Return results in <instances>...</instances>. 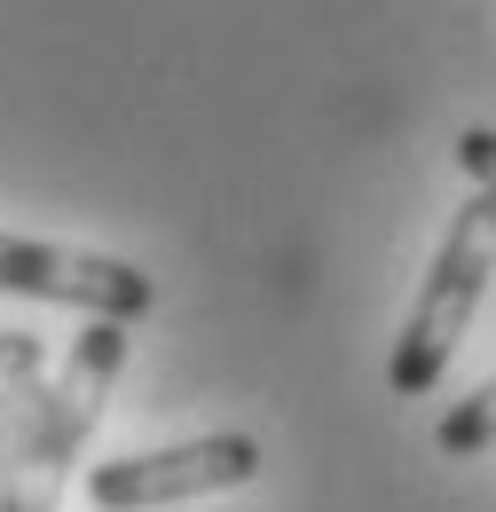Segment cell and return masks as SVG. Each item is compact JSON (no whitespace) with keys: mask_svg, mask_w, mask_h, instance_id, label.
Here are the masks:
<instances>
[{"mask_svg":"<svg viewBox=\"0 0 496 512\" xmlns=\"http://www.w3.org/2000/svg\"><path fill=\"white\" fill-rule=\"evenodd\" d=\"M441 457H481V449H496V379H481L449 418L434 426Z\"/></svg>","mask_w":496,"mask_h":512,"instance_id":"5b68a950","label":"cell"},{"mask_svg":"<svg viewBox=\"0 0 496 512\" xmlns=\"http://www.w3.org/2000/svg\"><path fill=\"white\" fill-rule=\"evenodd\" d=\"M0 292L56 300V308H79V316H103V323H134L158 300V284L134 260L79 253V245H40V237H16V229H0Z\"/></svg>","mask_w":496,"mask_h":512,"instance_id":"277c9868","label":"cell"},{"mask_svg":"<svg viewBox=\"0 0 496 512\" xmlns=\"http://www.w3.org/2000/svg\"><path fill=\"white\" fill-rule=\"evenodd\" d=\"M260 473V442L252 434H205L182 449H142V457H103L87 473L95 512H158V505H189L213 489H245Z\"/></svg>","mask_w":496,"mask_h":512,"instance_id":"3957f363","label":"cell"},{"mask_svg":"<svg viewBox=\"0 0 496 512\" xmlns=\"http://www.w3.org/2000/svg\"><path fill=\"white\" fill-rule=\"evenodd\" d=\"M40 394H48V379H8L0 386V481H8L24 434H32V418H40Z\"/></svg>","mask_w":496,"mask_h":512,"instance_id":"8992f818","label":"cell"},{"mask_svg":"<svg viewBox=\"0 0 496 512\" xmlns=\"http://www.w3.org/2000/svg\"><path fill=\"white\" fill-rule=\"evenodd\" d=\"M489 276H496V197L473 190L457 205L434 268H426V284H418V308H410L402 339H394V363H386V386H394V394H434L441 386L457 339H465V323H473L481 292H489Z\"/></svg>","mask_w":496,"mask_h":512,"instance_id":"7a4b0ae2","label":"cell"},{"mask_svg":"<svg viewBox=\"0 0 496 512\" xmlns=\"http://www.w3.org/2000/svg\"><path fill=\"white\" fill-rule=\"evenodd\" d=\"M40 363H48V347H40L32 331H0V386L8 379H40Z\"/></svg>","mask_w":496,"mask_h":512,"instance_id":"ba28073f","label":"cell"},{"mask_svg":"<svg viewBox=\"0 0 496 512\" xmlns=\"http://www.w3.org/2000/svg\"><path fill=\"white\" fill-rule=\"evenodd\" d=\"M119 371H126V323L87 316V331H79L71 355H63L56 386L40 394V418H32V434L16 449L8 481H0V512H56L63 473H71V457L87 449V434H95V418H103Z\"/></svg>","mask_w":496,"mask_h":512,"instance_id":"6da1fadb","label":"cell"},{"mask_svg":"<svg viewBox=\"0 0 496 512\" xmlns=\"http://www.w3.org/2000/svg\"><path fill=\"white\" fill-rule=\"evenodd\" d=\"M457 166L473 174V190L496 197V127H465L457 134Z\"/></svg>","mask_w":496,"mask_h":512,"instance_id":"52a82bcc","label":"cell"}]
</instances>
